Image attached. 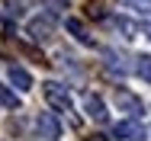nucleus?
Listing matches in <instances>:
<instances>
[{"instance_id": "1", "label": "nucleus", "mask_w": 151, "mask_h": 141, "mask_svg": "<svg viewBox=\"0 0 151 141\" xmlns=\"http://www.w3.org/2000/svg\"><path fill=\"white\" fill-rule=\"evenodd\" d=\"M45 99H48V106H55V109H61V112H71V115H74V103H71L64 84L48 80V84H45Z\"/></svg>"}, {"instance_id": "2", "label": "nucleus", "mask_w": 151, "mask_h": 141, "mask_svg": "<svg viewBox=\"0 0 151 141\" xmlns=\"http://www.w3.org/2000/svg\"><path fill=\"white\" fill-rule=\"evenodd\" d=\"M113 135L122 138V141H145V128H142L135 119H122V122L113 125Z\"/></svg>"}, {"instance_id": "3", "label": "nucleus", "mask_w": 151, "mask_h": 141, "mask_svg": "<svg viewBox=\"0 0 151 141\" xmlns=\"http://www.w3.org/2000/svg\"><path fill=\"white\" fill-rule=\"evenodd\" d=\"M35 128H39V138H45V141H55L61 135V125H58V119L52 112H42L39 119H35Z\"/></svg>"}, {"instance_id": "4", "label": "nucleus", "mask_w": 151, "mask_h": 141, "mask_svg": "<svg viewBox=\"0 0 151 141\" xmlns=\"http://www.w3.org/2000/svg\"><path fill=\"white\" fill-rule=\"evenodd\" d=\"M35 42H45V39H52V32H55V19H48V16H39V19H32L29 26H26Z\"/></svg>"}, {"instance_id": "5", "label": "nucleus", "mask_w": 151, "mask_h": 141, "mask_svg": "<svg viewBox=\"0 0 151 141\" xmlns=\"http://www.w3.org/2000/svg\"><path fill=\"white\" fill-rule=\"evenodd\" d=\"M116 103H119V109H125L132 119H138V115L145 112V106H142V99H138L135 93H125V90H119V93H116Z\"/></svg>"}, {"instance_id": "6", "label": "nucleus", "mask_w": 151, "mask_h": 141, "mask_svg": "<svg viewBox=\"0 0 151 141\" xmlns=\"http://www.w3.org/2000/svg\"><path fill=\"white\" fill-rule=\"evenodd\" d=\"M84 109H87V115H90L93 122H106V106H103V99L96 93H87L84 96Z\"/></svg>"}, {"instance_id": "7", "label": "nucleus", "mask_w": 151, "mask_h": 141, "mask_svg": "<svg viewBox=\"0 0 151 141\" xmlns=\"http://www.w3.org/2000/svg\"><path fill=\"white\" fill-rule=\"evenodd\" d=\"M10 84L16 87V90H29V87H32V74L23 71L19 64H13V67H10Z\"/></svg>"}, {"instance_id": "8", "label": "nucleus", "mask_w": 151, "mask_h": 141, "mask_svg": "<svg viewBox=\"0 0 151 141\" xmlns=\"http://www.w3.org/2000/svg\"><path fill=\"white\" fill-rule=\"evenodd\" d=\"M68 32H71V35L77 39V42H84L87 48H93V45H96L90 35H87V29H84V23H81V19H68Z\"/></svg>"}, {"instance_id": "9", "label": "nucleus", "mask_w": 151, "mask_h": 141, "mask_svg": "<svg viewBox=\"0 0 151 141\" xmlns=\"http://www.w3.org/2000/svg\"><path fill=\"white\" fill-rule=\"evenodd\" d=\"M135 71H138V77H142L145 84H151V55H138V61H135Z\"/></svg>"}, {"instance_id": "10", "label": "nucleus", "mask_w": 151, "mask_h": 141, "mask_svg": "<svg viewBox=\"0 0 151 141\" xmlns=\"http://www.w3.org/2000/svg\"><path fill=\"white\" fill-rule=\"evenodd\" d=\"M0 106H6V109H16L19 106V99H16V93L10 87H0Z\"/></svg>"}, {"instance_id": "11", "label": "nucleus", "mask_w": 151, "mask_h": 141, "mask_svg": "<svg viewBox=\"0 0 151 141\" xmlns=\"http://www.w3.org/2000/svg\"><path fill=\"white\" fill-rule=\"evenodd\" d=\"M103 58H106V64H109V71H125V64L119 61V55H116L113 48H103Z\"/></svg>"}, {"instance_id": "12", "label": "nucleus", "mask_w": 151, "mask_h": 141, "mask_svg": "<svg viewBox=\"0 0 151 141\" xmlns=\"http://www.w3.org/2000/svg\"><path fill=\"white\" fill-rule=\"evenodd\" d=\"M113 23H116V26H119L122 32H129V35H135V32H138V26H135V23H132V19H125V16H116V19H113Z\"/></svg>"}, {"instance_id": "13", "label": "nucleus", "mask_w": 151, "mask_h": 141, "mask_svg": "<svg viewBox=\"0 0 151 141\" xmlns=\"http://www.w3.org/2000/svg\"><path fill=\"white\" fill-rule=\"evenodd\" d=\"M129 6H135L138 13H151V0H125Z\"/></svg>"}, {"instance_id": "14", "label": "nucleus", "mask_w": 151, "mask_h": 141, "mask_svg": "<svg viewBox=\"0 0 151 141\" xmlns=\"http://www.w3.org/2000/svg\"><path fill=\"white\" fill-rule=\"evenodd\" d=\"M87 141H109V138H106V135H90Z\"/></svg>"}]
</instances>
